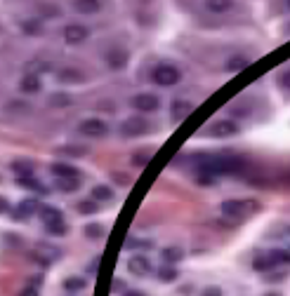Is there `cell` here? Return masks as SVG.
I'll list each match as a JSON object with an SVG mask.
<instances>
[{
  "label": "cell",
  "instance_id": "cell-1",
  "mask_svg": "<svg viewBox=\"0 0 290 296\" xmlns=\"http://www.w3.org/2000/svg\"><path fill=\"white\" fill-rule=\"evenodd\" d=\"M153 82L160 85V87H173V85L180 82V71H177V66L160 64V66L153 68Z\"/></svg>",
  "mask_w": 290,
  "mask_h": 296
},
{
  "label": "cell",
  "instance_id": "cell-2",
  "mask_svg": "<svg viewBox=\"0 0 290 296\" xmlns=\"http://www.w3.org/2000/svg\"><path fill=\"white\" fill-rule=\"evenodd\" d=\"M151 132V125L144 120V118H128V120L120 125V134L125 139H130V136H144Z\"/></svg>",
  "mask_w": 290,
  "mask_h": 296
},
{
  "label": "cell",
  "instance_id": "cell-3",
  "mask_svg": "<svg viewBox=\"0 0 290 296\" xmlns=\"http://www.w3.org/2000/svg\"><path fill=\"white\" fill-rule=\"evenodd\" d=\"M205 134L213 139H227V136L238 134V125L234 120H217L205 129Z\"/></svg>",
  "mask_w": 290,
  "mask_h": 296
},
{
  "label": "cell",
  "instance_id": "cell-4",
  "mask_svg": "<svg viewBox=\"0 0 290 296\" xmlns=\"http://www.w3.org/2000/svg\"><path fill=\"white\" fill-rule=\"evenodd\" d=\"M220 209L224 216H245L248 212H255L257 205L255 202H245V200H227L222 202Z\"/></svg>",
  "mask_w": 290,
  "mask_h": 296
},
{
  "label": "cell",
  "instance_id": "cell-5",
  "mask_svg": "<svg viewBox=\"0 0 290 296\" xmlns=\"http://www.w3.org/2000/svg\"><path fill=\"white\" fill-rule=\"evenodd\" d=\"M78 129H80V134L92 136V139H102V136H106V134H109V127H106V122L97 120V118H90V120H83Z\"/></svg>",
  "mask_w": 290,
  "mask_h": 296
},
{
  "label": "cell",
  "instance_id": "cell-6",
  "mask_svg": "<svg viewBox=\"0 0 290 296\" xmlns=\"http://www.w3.org/2000/svg\"><path fill=\"white\" fill-rule=\"evenodd\" d=\"M132 106L137 108V111H142V113H151V111H158L160 101H158V96H156V94L144 92V94L132 96Z\"/></svg>",
  "mask_w": 290,
  "mask_h": 296
},
{
  "label": "cell",
  "instance_id": "cell-7",
  "mask_svg": "<svg viewBox=\"0 0 290 296\" xmlns=\"http://www.w3.org/2000/svg\"><path fill=\"white\" fill-rule=\"evenodd\" d=\"M106 64H109L111 68H116V71L125 68L128 66V50L125 47H111L109 52H106Z\"/></svg>",
  "mask_w": 290,
  "mask_h": 296
},
{
  "label": "cell",
  "instance_id": "cell-8",
  "mask_svg": "<svg viewBox=\"0 0 290 296\" xmlns=\"http://www.w3.org/2000/svg\"><path fill=\"white\" fill-rule=\"evenodd\" d=\"M40 209L43 205L35 198H28V200L19 202V207H17V212H14V219H28V216H33V214H40Z\"/></svg>",
  "mask_w": 290,
  "mask_h": 296
},
{
  "label": "cell",
  "instance_id": "cell-9",
  "mask_svg": "<svg viewBox=\"0 0 290 296\" xmlns=\"http://www.w3.org/2000/svg\"><path fill=\"white\" fill-rule=\"evenodd\" d=\"M85 38H88V28L80 26V24H69V26L64 28V40L69 42V45H78Z\"/></svg>",
  "mask_w": 290,
  "mask_h": 296
},
{
  "label": "cell",
  "instance_id": "cell-10",
  "mask_svg": "<svg viewBox=\"0 0 290 296\" xmlns=\"http://www.w3.org/2000/svg\"><path fill=\"white\" fill-rule=\"evenodd\" d=\"M128 268H130V273H135V275H146L149 270H151V263H149V259H146L144 254H135L128 261Z\"/></svg>",
  "mask_w": 290,
  "mask_h": 296
},
{
  "label": "cell",
  "instance_id": "cell-11",
  "mask_svg": "<svg viewBox=\"0 0 290 296\" xmlns=\"http://www.w3.org/2000/svg\"><path fill=\"white\" fill-rule=\"evenodd\" d=\"M50 172H52L57 179H78V176H80V172H78L76 167L66 165V162H55V165L50 167Z\"/></svg>",
  "mask_w": 290,
  "mask_h": 296
},
{
  "label": "cell",
  "instance_id": "cell-12",
  "mask_svg": "<svg viewBox=\"0 0 290 296\" xmlns=\"http://www.w3.org/2000/svg\"><path fill=\"white\" fill-rule=\"evenodd\" d=\"M17 186H21V188H26V190H38V193H45V186H43V183L38 181L33 174L17 176Z\"/></svg>",
  "mask_w": 290,
  "mask_h": 296
},
{
  "label": "cell",
  "instance_id": "cell-13",
  "mask_svg": "<svg viewBox=\"0 0 290 296\" xmlns=\"http://www.w3.org/2000/svg\"><path fill=\"white\" fill-rule=\"evenodd\" d=\"M40 221L45 226H52V223H62L64 216H62V209L57 207H43L40 209Z\"/></svg>",
  "mask_w": 290,
  "mask_h": 296
},
{
  "label": "cell",
  "instance_id": "cell-14",
  "mask_svg": "<svg viewBox=\"0 0 290 296\" xmlns=\"http://www.w3.org/2000/svg\"><path fill=\"white\" fill-rule=\"evenodd\" d=\"M21 92H26V94H33V92H40L43 87V82H40V75H33V73H28L24 75V80H21Z\"/></svg>",
  "mask_w": 290,
  "mask_h": 296
},
{
  "label": "cell",
  "instance_id": "cell-15",
  "mask_svg": "<svg viewBox=\"0 0 290 296\" xmlns=\"http://www.w3.org/2000/svg\"><path fill=\"white\" fill-rule=\"evenodd\" d=\"M253 268L257 270V273H269L271 268H274V261H271L269 252H262V254L255 256V261H253Z\"/></svg>",
  "mask_w": 290,
  "mask_h": 296
},
{
  "label": "cell",
  "instance_id": "cell-16",
  "mask_svg": "<svg viewBox=\"0 0 290 296\" xmlns=\"http://www.w3.org/2000/svg\"><path fill=\"white\" fill-rule=\"evenodd\" d=\"M189 111H191V104L189 101H175L173 108H170V115H173L175 120H182V118H187Z\"/></svg>",
  "mask_w": 290,
  "mask_h": 296
},
{
  "label": "cell",
  "instance_id": "cell-17",
  "mask_svg": "<svg viewBox=\"0 0 290 296\" xmlns=\"http://www.w3.org/2000/svg\"><path fill=\"white\" fill-rule=\"evenodd\" d=\"M73 10H76V12H83V14H90V12H97V10H99V3H97V0H76V3H73Z\"/></svg>",
  "mask_w": 290,
  "mask_h": 296
},
{
  "label": "cell",
  "instance_id": "cell-18",
  "mask_svg": "<svg viewBox=\"0 0 290 296\" xmlns=\"http://www.w3.org/2000/svg\"><path fill=\"white\" fill-rule=\"evenodd\" d=\"M196 183H198V186H215V183H217V174L208 172V169H198V172H196Z\"/></svg>",
  "mask_w": 290,
  "mask_h": 296
},
{
  "label": "cell",
  "instance_id": "cell-19",
  "mask_svg": "<svg viewBox=\"0 0 290 296\" xmlns=\"http://www.w3.org/2000/svg\"><path fill=\"white\" fill-rule=\"evenodd\" d=\"M57 188L64 190V193H73V190L80 188V179H55Z\"/></svg>",
  "mask_w": 290,
  "mask_h": 296
},
{
  "label": "cell",
  "instance_id": "cell-20",
  "mask_svg": "<svg viewBox=\"0 0 290 296\" xmlns=\"http://www.w3.org/2000/svg\"><path fill=\"white\" fill-rule=\"evenodd\" d=\"M163 261L165 263H177V261H182L184 259V252L182 249H177V247H168V249H163Z\"/></svg>",
  "mask_w": 290,
  "mask_h": 296
},
{
  "label": "cell",
  "instance_id": "cell-21",
  "mask_svg": "<svg viewBox=\"0 0 290 296\" xmlns=\"http://www.w3.org/2000/svg\"><path fill=\"white\" fill-rule=\"evenodd\" d=\"M12 169H14V174H17V176L33 174V162H31V160H14L12 162Z\"/></svg>",
  "mask_w": 290,
  "mask_h": 296
},
{
  "label": "cell",
  "instance_id": "cell-22",
  "mask_svg": "<svg viewBox=\"0 0 290 296\" xmlns=\"http://www.w3.org/2000/svg\"><path fill=\"white\" fill-rule=\"evenodd\" d=\"M180 277V270L175 268V266H165V268L158 270V280L160 282H175Z\"/></svg>",
  "mask_w": 290,
  "mask_h": 296
},
{
  "label": "cell",
  "instance_id": "cell-23",
  "mask_svg": "<svg viewBox=\"0 0 290 296\" xmlns=\"http://www.w3.org/2000/svg\"><path fill=\"white\" fill-rule=\"evenodd\" d=\"M245 66H250V59H245V57H231V59L227 61V68L231 73H238V71H243Z\"/></svg>",
  "mask_w": 290,
  "mask_h": 296
},
{
  "label": "cell",
  "instance_id": "cell-24",
  "mask_svg": "<svg viewBox=\"0 0 290 296\" xmlns=\"http://www.w3.org/2000/svg\"><path fill=\"white\" fill-rule=\"evenodd\" d=\"M269 256H271V261H274V266L290 263V252H288V249H271Z\"/></svg>",
  "mask_w": 290,
  "mask_h": 296
},
{
  "label": "cell",
  "instance_id": "cell-25",
  "mask_svg": "<svg viewBox=\"0 0 290 296\" xmlns=\"http://www.w3.org/2000/svg\"><path fill=\"white\" fill-rule=\"evenodd\" d=\"M21 28H24V33L26 35H40L43 33V24L38 19H28L21 24Z\"/></svg>",
  "mask_w": 290,
  "mask_h": 296
},
{
  "label": "cell",
  "instance_id": "cell-26",
  "mask_svg": "<svg viewBox=\"0 0 290 296\" xmlns=\"http://www.w3.org/2000/svg\"><path fill=\"white\" fill-rule=\"evenodd\" d=\"M76 209L80 214H97V212H99V205H97L95 200H80L76 205Z\"/></svg>",
  "mask_w": 290,
  "mask_h": 296
},
{
  "label": "cell",
  "instance_id": "cell-27",
  "mask_svg": "<svg viewBox=\"0 0 290 296\" xmlns=\"http://www.w3.org/2000/svg\"><path fill=\"white\" fill-rule=\"evenodd\" d=\"M113 198V190L109 186H95L92 188V200H111Z\"/></svg>",
  "mask_w": 290,
  "mask_h": 296
},
{
  "label": "cell",
  "instance_id": "cell-28",
  "mask_svg": "<svg viewBox=\"0 0 290 296\" xmlns=\"http://www.w3.org/2000/svg\"><path fill=\"white\" fill-rule=\"evenodd\" d=\"M64 289H66V291H80V289H85V280H83V277H69V280L64 282Z\"/></svg>",
  "mask_w": 290,
  "mask_h": 296
},
{
  "label": "cell",
  "instance_id": "cell-29",
  "mask_svg": "<svg viewBox=\"0 0 290 296\" xmlns=\"http://www.w3.org/2000/svg\"><path fill=\"white\" fill-rule=\"evenodd\" d=\"M205 7L210 12H227L229 7H231V3H224V0H208Z\"/></svg>",
  "mask_w": 290,
  "mask_h": 296
},
{
  "label": "cell",
  "instance_id": "cell-30",
  "mask_svg": "<svg viewBox=\"0 0 290 296\" xmlns=\"http://www.w3.org/2000/svg\"><path fill=\"white\" fill-rule=\"evenodd\" d=\"M71 101H73V99H71L69 94H52V96H50V106H55V108L59 106V108H64V106H69Z\"/></svg>",
  "mask_w": 290,
  "mask_h": 296
},
{
  "label": "cell",
  "instance_id": "cell-31",
  "mask_svg": "<svg viewBox=\"0 0 290 296\" xmlns=\"http://www.w3.org/2000/svg\"><path fill=\"white\" fill-rule=\"evenodd\" d=\"M85 235L90 237V240H97V237L104 235V228L99 223H88V226H85Z\"/></svg>",
  "mask_w": 290,
  "mask_h": 296
},
{
  "label": "cell",
  "instance_id": "cell-32",
  "mask_svg": "<svg viewBox=\"0 0 290 296\" xmlns=\"http://www.w3.org/2000/svg\"><path fill=\"white\" fill-rule=\"evenodd\" d=\"M45 230L50 235H66V223H52V226H45Z\"/></svg>",
  "mask_w": 290,
  "mask_h": 296
},
{
  "label": "cell",
  "instance_id": "cell-33",
  "mask_svg": "<svg viewBox=\"0 0 290 296\" xmlns=\"http://www.w3.org/2000/svg\"><path fill=\"white\" fill-rule=\"evenodd\" d=\"M59 78H62V80H76V82H80V80H83V73H78V71H62V73H59Z\"/></svg>",
  "mask_w": 290,
  "mask_h": 296
},
{
  "label": "cell",
  "instance_id": "cell-34",
  "mask_svg": "<svg viewBox=\"0 0 290 296\" xmlns=\"http://www.w3.org/2000/svg\"><path fill=\"white\" fill-rule=\"evenodd\" d=\"M146 158H149V153H137V155H132V162H135V167H144V165H146Z\"/></svg>",
  "mask_w": 290,
  "mask_h": 296
},
{
  "label": "cell",
  "instance_id": "cell-35",
  "mask_svg": "<svg viewBox=\"0 0 290 296\" xmlns=\"http://www.w3.org/2000/svg\"><path fill=\"white\" fill-rule=\"evenodd\" d=\"M278 85L285 87V89H290V71H285V73L278 75Z\"/></svg>",
  "mask_w": 290,
  "mask_h": 296
},
{
  "label": "cell",
  "instance_id": "cell-36",
  "mask_svg": "<svg viewBox=\"0 0 290 296\" xmlns=\"http://www.w3.org/2000/svg\"><path fill=\"white\" fill-rule=\"evenodd\" d=\"M125 244H128V247H151V242H146V240H135V237H130Z\"/></svg>",
  "mask_w": 290,
  "mask_h": 296
},
{
  "label": "cell",
  "instance_id": "cell-37",
  "mask_svg": "<svg viewBox=\"0 0 290 296\" xmlns=\"http://www.w3.org/2000/svg\"><path fill=\"white\" fill-rule=\"evenodd\" d=\"M203 296H222V289L220 287H208V289L203 291Z\"/></svg>",
  "mask_w": 290,
  "mask_h": 296
},
{
  "label": "cell",
  "instance_id": "cell-38",
  "mask_svg": "<svg viewBox=\"0 0 290 296\" xmlns=\"http://www.w3.org/2000/svg\"><path fill=\"white\" fill-rule=\"evenodd\" d=\"M19 296H38V289L35 287H26V289H21Z\"/></svg>",
  "mask_w": 290,
  "mask_h": 296
},
{
  "label": "cell",
  "instance_id": "cell-39",
  "mask_svg": "<svg viewBox=\"0 0 290 296\" xmlns=\"http://www.w3.org/2000/svg\"><path fill=\"white\" fill-rule=\"evenodd\" d=\"M113 287H116V289H120L123 294L128 291V289H125V282H123V280H113Z\"/></svg>",
  "mask_w": 290,
  "mask_h": 296
},
{
  "label": "cell",
  "instance_id": "cell-40",
  "mask_svg": "<svg viewBox=\"0 0 290 296\" xmlns=\"http://www.w3.org/2000/svg\"><path fill=\"white\" fill-rule=\"evenodd\" d=\"M116 179H118V183H120V186H128V176H125V174H120V172H118Z\"/></svg>",
  "mask_w": 290,
  "mask_h": 296
},
{
  "label": "cell",
  "instance_id": "cell-41",
  "mask_svg": "<svg viewBox=\"0 0 290 296\" xmlns=\"http://www.w3.org/2000/svg\"><path fill=\"white\" fill-rule=\"evenodd\" d=\"M123 296H146V294H144V291H137V289H128Z\"/></svg>",
  "mask_w": 290,
  "mask_h": 296
},
{
  "label": "cell",
  "instance_id": "cell-42",
  "mask_svg": "<svg viewBox=\"0 0 290 296\" xmlns=\"http://www.w3.org/2000/svg\"><path fill=\"white\" fill-rule=\"evenodd\" d=\"M288 7H290V3H288Z\"/></svg>",
  "mask_w": 290,
  "mask_h": 296
}]
</instances>
